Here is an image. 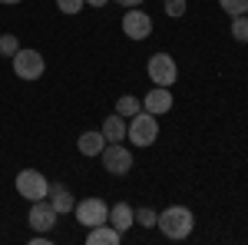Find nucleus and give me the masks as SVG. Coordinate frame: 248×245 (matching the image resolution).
<instances>
[{
  "label": "nucleus",
  "instance_id": "nucleus-1",
  "mask_svg": "<svg viewBox=\"0 0 248 245\" xmlns=\"http://www.w3.org/2000/svg\"><path fill=\"white\" fill-rule=\"evenodd\" d=\"M159 232L166 235V239H172V242H182V239H189L192 229H195V215H192V209L186 206H169L159 212Z\"/></svg>",
  "mask_w": 248,
  "mask_h": 245
},
{
  "label": "nucleus",
  "instance_id": "nucleus-2",
  "mask_svg": "<svg viewBox=\"0 0 248 245\" xmlns=\"http://www.w3.org/2000/svg\"><path fill=\"white\" fill-rule=\"evenodd\" d=\"M126 139H133V146H153L159 139V119L146 110L126 119Z\"/></svg>",
  "mask_w": 248,
  "mask_h": 245
},
{
  "label": "nucleus",
  "instance_id": "nucleus-3",
  "mask_svg": "<svg viewBox=\"0 0 248 245\" xmlns=\"http://www.w3.org/2000/svg\"><path fill=\"white\" fill-rule=\"evenodd\" d=\"M14 186H17V192L27 202H37V199H46V196H50V179L40 169H20Z\"/></svg>",
  "mask_w": 248,
  "mask_h": 245
},
{
  "label": "nucleus",
  "instance_id": "nucleus-4",
  "mask_svg": "<svg viewBox=\"0 0 248 245\" xmlns=\"http://www.w3.org/2000/svg\"><path fill=\"white\" fill-rule=\"evenodd\" d=\"M10 60H14V73H17L20 80H40L43 70H46L43 53H40V50H30V47H20Z\"/></svg>",
  "mask_w": 248,
  "mask_h": 245
},
{
  "label": "nucleus",
  "instance_id": "nucleus-5",
  "mask_svg": "<svg viewBox=\"0 0 248 245\" xmlns=\"http://www.w3.org/2000/svg\"><path fill=\"white\" fill-rule=\"evenodd\" d=\"M146 73L153 80V86H172L179 80V63L169 53H153L149 63H146Z\"/></svg>",
  "mask_w": 248,
  "mask_h": 245
},
{
  "label": "nucleus",
  "instance_id": "nucleus-6",
  "mask_svg": "<svg viewBox=\"0 0 248 245\" xmlns=\"http://www.w3.org/2000/svg\"><path fill=\"white\" fill-rule=\"evenodd\" d=\"M73 215H77V222L83 229H93V226L109 222V206H106L103 199L90 196V199H83V202H77V206H73Z\"/></svg>",
  "mask_w": 248,
  "mask_h": 245
},
{
  "label": "nucleus",
  "instance_id": "nucleus-7",
  "mask_svg": "<svg viewBox=\"0 0 248 245\" xmlns=\"http://www.w3.org/2000/svg\"><path fill=\"white\" fill-rule=\"evenodd\" d=\"M99 159H103V169L109 176H126L133 169V152L126 149L123 143H106L103 152H99Z\"/></svg>",
  "mask_w": 248,
  "mask_h": 245
},
{
  "label": "nucleus",
  "instance_id": "nucleus-8",
  "mask_svg": "<svg viewBox=\"0 0 248 245\" xmlns=\"http://www.w3.org/2000/svg\"><path fill=\"white\" fill-rule=\"evenodd\" d=\"M123 33L129 40H149L153 37V17L146 10H139V7H129L123 14Z\"/></svg>",
  "mask_w": 248,
  "mask_h": 245
},
{
  "label": "nucleus",
  "instance_id": "nucleus-9",
  "mask_svg": "<svg viewBox=\"0 0 248 245\" xmlns=\"http://www.w3.org/2000/svg\"><path fill=\"white\" fill-rule=\"evenodd\" d=\"M57 219H60V212L53 209L50 199H37V202H30V215H27V222H30L33 232H53Z\"/></svg>",
  "mask_w": 248,
  "mask_h": 245
},
{
  "label": "nucleus",
  "instance_id": "nucleus-10",
  "mask_svg": "<svg viewBox=\"0 0 248 245\" xmlns=\"http://www.w3.org/2000/svg\"><path fill=\"white\" fill-rule=\"evenodd\" d=\"M142 110L153 116H162L172 110V90L169 86H155V90H149V93L142 96Z\"/></svg>",
  "mask_w": 248,
  "mask_h": 245
},
{
  "label": "nucleus",
  "instance_id": "nucleus-11",
  "mask_svg": "<svg viewBox=\"0 0 248 245\" xmlns=\"http://www.w3.org/2000/svg\"><path fill=\"white\" fill-rule=\"evenodd\" d=\"M133 222H136V212H133V206L129 202H116V206H109V226L116 229V232H129L133 229Z\"/></svg>",
  "mask_w": 248,
  "mask_h": 245
},
{
  "label": "nucleus",
  "instance_id": "nucleus-12",
  "mask_svg": "<svg viewBox=\"0 0 248 245\" xmlns=\"http://www.w3.org/2000/svg\"><path fill=\"white\" fill-rule=\"evenodd\" d=\"M123 242V232H116L109 222H103V226H93L86 232V245H119Z\"/></svg>",
  "mask_w": 248,
  "mask_h": 245
},
{
  "label": "nucleus",
  "instance_id": "nucleus-13",
  "mask_svg": "<svg viewBox=\"0 0 248 245\" xmlns=\"http://www.w3.org/2000/svg\"><path fill=\"white\" fill-rule=\"evenodd\" d=\"M46 199L53 202V209H57L60 215L73 212V206H77V202H73V192L63 186V182H53V186H50V196H46Z\"/></svg>",
  "mask_w": 248,
  "mask_h": 245
},
{
  "label": "nucleus",
  "instance_id": "nucleus-14",
  "mask_svg": "<svg viewBox=\"0 0 248 245\" xmlns=\"http://www.w3.org/2000/svg\"><path fill=\"white\" fill-rule=\"evenodd\" d=\"M103 136H106V143H123L126 139V116H106V123H103Z\"/></svg>",
  "mask_w": 248,
  "mask_h": 245
},
{
  "label": "nucleus",
  "instance_id": "nucleus-15",
  "mask_svg": "<svg viewBox=\"0 0 248 245\" xmlns=\"http://www.w3.org/2000/svg\"><path fill=\"white\" fill-rule=\"evenodd\" d=\"M103 146H106V136H103V132H83L77 139V149L83 152V156H99Z\"/></svg>",
  "mask_w": 248,
  "mask_h": 245
},
{
  "label": "nucleus",
  "instance_id": "nucleus-16",
  "mask_svg": "<svg viewBox=\"0 0 248 245\" xmlns=\"http://www.w3.org/2000/svg\"><path fill=\"white\" fill-rule=\"evenodd\" d=\"M139 110H142V99H139V96H133V93H126V96H119V99H116V113L126 116V119H129V116H136Z\"/></svg>",
  "mask_w": 248,
  "mask_h": 245
},
{
  "label": "nucleus",
  "instance_id": "nucleus-17",
  "mask_svg": "<svg viewBox=\"0 0 248 245\" xmlns=\"http://www.w3.org/2000/svg\"><path fill=\"white\" fill-rule=\"evenodd\" d=\"M232 37L238 40V43H248V14H238V17H232Z\"/></svg>",
  "mask_w": 248,
  "mask_h": 245
},
{
  "label": "nucleus",
  "instance_id": "nucleus-18",
  "mask_svg": "<svg viewBox=\"0 0 248 245\" xmlns=\"http://www.w3.org/2000/svg\"><path fill=\"white\" fill-rule=\"evenodd\" d=\"M218 7L229 14V17H238V14H248V0H218Z\"/></svg>",
  "mask_w": 248,
  "mask_h": 245
},
{
  "label": "nucleus",
  "instance_id": "nucleus-19",
  "mask_svg": "<svg viewBox=\"0 0 248 245\" xmlns=\"http://www.w3.org/2000/svg\"><path fill=\"white\" fill-rule=\"evenodd\" d=\"M136 222L142 229H153L155 222H159V212H155V209H136Z\"/></svg>",
  "mask_w": 248,
  "mask_h": 245
},
{
  "label": "nucleus",
  "instance_id": "nucleus-20",
  "mask_svg": "<svg viewBox=\"0 0 248 245\" xmlns=\"http://www.w3.org/2000/svg\"><path fill=\"white\" fill-rule=\"evenodd\" d=\"M17 50H20V40L14 37V33H3V37H0V57H14Z\"/></svg>",
  "mask_w": 248,
  "mask_h": 245
},
{
  "label": "nucleus",
  "instance_id": "nucleus-21",
  "mask_svg": "<svg viewBox=\"0 0 248 245\" xmlns=\"http://www.w3.org/2000/svg\"><path fill=\"white\" fill-rule=\"evenodd\" d=\"M83 7H86V0H57V10H60V14H66V17L79 14Z\"/></svg>",
  "mask_w": 248,
  "mask_h": 245
},
{
  "label": "nucleus",
  "instance_id": "nucleus-22",
  "mask_svg": "<svg viewBox=\"0 0 248 245\" xmlns=\"http://www.w3.org/2000/svg\"><path fill=\"white\" fill-rule=\"evenodd\" d=\"M162 7H166L169 17H182L186 14V0H162Z\"/></svg>",
  "mask_w": 248,
  "mask_h": 245
},
{
  "label": "nucleus",
  "instance_id": "nucleus-23",
  "mask_svg": "<svg viewBox=\"0 0 248 245\" xmlns=\"http://www.w3.org/2000/svg\"><path fill=\"white\" fill-rule=\"evenodd\" d=\"M116 3H119V7H126V10H129V7H139V3H142V0H116Z\"/></svg>",
  "mask_w": 248,
  "mask_h": 245
},
{
  "label": "nucleus",
  "instance_id": "nucleus-24",
  "mask_svg": "<svg viewBox=\"0 0 248 245\" xmlns=\"http://www.w3.org/2000/svg\"><path fill=\"white\" fill-rule=\"evenodd\" d=\"M86 3H90V7H106L109 0H86Z\"/></svg>",
  "mask_w": 248,
  "mask_h": 245
},
{
  "label": "nucleus",
  "instance_id": "nucleus-25",
  "mask_svg": "<svg viewBox=\"0 0 248 245\" xmlns=\"http://www.w3.org/2000/svg\"><path fill=\"white\" fill-rule=\"evenodd\" d=\"M0 3H20V0H0Z\"/></svg>",
  "mask_w": 248,
  "mask_h": 245
}]
</instances>
